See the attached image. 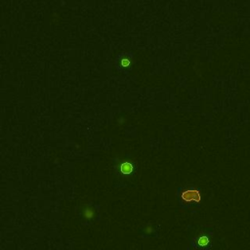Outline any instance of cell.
I'll return each instance as SVG.
<instances>
[{
	"label": "cell",
	"mask_w": 250,
	"mask_h": 250,
	"mask_svg": "<svg viewBox=\"0 0 250 250\" xmlns=\"http://www.w3.org/2000/svg\"><path fill=\"white\" fill-rule=\"evenodd\" d=\"M182 198L187 202H192V201H195L198 202L200 201V194L198 190H188L186 192H184L182 194Z\"/></svg>",
	"instance_id": "cell-1"
},
{
	"label": "cell",
	"mask_w": 250,
	"mask_h": 250,
	"mask_svg": "<svg viewBox=\"0 0 250 250\" xmlns=\"http://www.w3.org/2000/svg\"><path fill=\"white\" fill-rule=\"evenodd\" d=\"M120 171L124 175H128L133 172V164H131L130 162H123L120 164Z\"/></svg>",
	"instance_id": "cell-3"
},
{
	"label": "cell",
	"mask_w": 250,
	"mask_h": 250,
	"mask_svg": "<svg viewBox=\"0 0 250 250\" xmlns=\"http://www.w3.org/2000/svg\"><path fill=\"white\" fill-rule=\"evenodd\" d=\"M153 232H154V229H153V227L151 225H148V226H146L144 228V233L146 234H151Z\"/></svg>",
	"instance_id": "cell-5"
},
{
	"label": "cell",
	"mask_w": 250,
	"mask_h": 250,
	"mask_svg": "<svg viewBox=\"0 0 250 250\" xmlns=\"http://www.w3.org/2000/svg\"><path fill=\"white\" fill-rule=\"evenodd\" d=\"M81 214L85 220H92L95 218V209L90 205H83L81 208Z\"/></svg>",
	"instance_id": "cell-2"
},
{
	"label": "cell",
	"mask_w": 250,
	"mask_h": 250,
	"mask_svg": "<svg viewBox=\"0 0 250 250\" xmlns=\"http://www.w3.org/2000/svg\"><path fill=\"white\" fill-rule=\"evenodd\" d=\"M197 243H198V245H200V246H206L209 243V239H208L207 237L202 236V237H200V238H198Z\"/></svg>",
	"instance_id": "cell-4"
}]
</instances>
